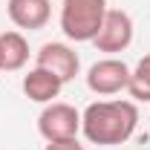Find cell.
I'll return each mask as SVG.
<instances>
[{
  "label": "cell",
  "instance_id": "obj_1",
  "mask_svg": "<svg viewBox=\"0 0 150 150\" xmlns=\"http://www.w3.org/2000/svg\"><path fill=\"white\" fill-rule=\"evenodd\" d=\"M139 127V107L136 101H93L81 112V133L90 144L112 147L124 144Z\"/></svg>",
  "mask_w": 150,
  "mask_h": 150
},
{
  "label": "cell",
  "instance_id": "obj_2",
  "mask_svg": "<svg viewBox=\"0 0 150 150\" xmlns=\"http://www.w3.org/2000/svg\"><path fill=\"white\" fill-rule=\"evenodd\" d=\"M107 0H64L61 3V32L75 43H93L107 18Z\"/></svg>",
  "mask_w": 150,
  "mask_h": 150
},
{
  "label": "cell",
  "instance_id": "obj_3",
  "mask_svg": "<svg viewBox=\"0 0 150 150\" xmlns=\"http://www.w3.org/2000/svg\"><path fill=\"white\" fill-rule=\"evenodd\" d=\"M38 133L43 136V142H64V139H78L81 133V112L72 104L52 101L43 104V110L38 115Z\"/></svg>",
  "mask_w": 150,
  "mask_h": 150
},
{
  "label": "cell",
  "instance_id": "obj_4",
  "mask_svg": "<svg viewBox=\"0 0 150 150\" xmlns=\"http://www.w3.org/2000/svg\"><path fill=\"white\" fill-rule=\"evenodd\" d=\"M130 84V67L121 61V58H101L95 61L93 67L87 69V87L90 93L95 95H115V93H124Z\"/></svg>",
  "mask_w": 150,
  "mask_h": 150
},
{
  "label": "cell",
  "instance_id": "obj_5",
  "mask_svg": "<svg viewBox=\"0 0 150 150\" xmlns=\"http://www.w3.org/2000/svg\"><path fill=\"white\" fill-rule=\"evenodd\" d=\"M133 18L124 12V9H107V18L101 23L98 35H95V49L98 52H107V55H115V52H124L133 43Z\"/></svg>",
  "mask_w": 150,
  "mask_h": 150
},
{
  "label": "cell",
  "instance_id": "obj_6",
  "mask_svg": "<svg viewBox=\"0 0 150 150\" xmlns=\"http://www.w3.org/2000/svg\"><path fill=\"white\" fill-rule=\"evenodd\" d=\"M35 67H43L52 75H58L64 84H69V81H75V75L81 72V58H78V52L69 43L49 40L35 52Z\"/></svg>",
  "mask_w": 150,
  "mask_h": 150
},
{
  "label": "cell",
  "instance_id": "obj_7",
  "mask_svg": "<svg viewBox=\"0 0 150 150\" xmlns=\"http://www.w3.org/2000/svg\"><path fill=\"white\" fill-rule=\"evenodd\" d=\"M9 20L23 32H38L52 18V0H6Z\"/></svg>",
  "mask_w": 150,
  "mask_h": 150
},
{
  "label": "cell",
  "instance_id": "obj_8",
  "mask_svg": "<svg viewBox=\"0 0 150 150\" xmlns=\"http://www.w3.org/2000/svg\"><path fill=\"white\" fill-rule=\"evenodd\" d=\"M20 87H23V95L29 101H35V104H52L61 95V90H64V81L58 75H52L49 69H43V67H32L29 72L23 75Z\"/></svg>",
  "mask_w": 150,
  "mask_h": 150
},
{
  "label": "cell",
  "instance_id": "obj_9",
  "mask_svg": "<svg viewBox=\"0 0 150 150\" xmlns=\"http://www.w3.org/2000/svg\"><path fill=\"white\" fill-rule=\"evenodd\" d=\"M29 64V40L23 32H0V72H18Z\"/></svg>",
  "mask_w": 150,
  "mask_h": 150
},
{
  "label": "cell",
  "instance_id": "obj_10",
  "mask_svg": "<svg viewBox=\"0 0 150 150\" xmlns=\"http://www.w3.org/2000/svg\"><path fill=\"white\" fill-rule=\"evenodd\" d=\"M127 93H130L133 101H142V104H147V101H150V52L136 64V69H130Z\"/></svg>",
  "mask_w": 150,
  "mask_h": 150
},
{
  "label": "cell",
  "instance_id": "obj_11",
  "mask_svg": "<svg viewBox=\"0 0 150 150\" xmlns=\"http://www.w3.org/2000/svg\"><path fill=\"white\" fill-rule=\"evenodd\" d=\"M43 150H84V144H78V139H64V142H46Z\"/></svg>",
  "mask_w": 150,
  "mask_h": 150
}]
</instances>
